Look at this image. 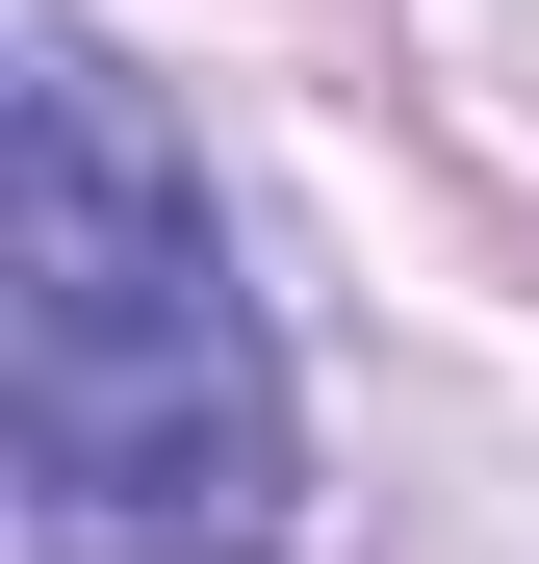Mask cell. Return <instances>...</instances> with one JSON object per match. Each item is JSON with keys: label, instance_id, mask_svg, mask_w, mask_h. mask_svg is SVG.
<instances>
[{"label": "cell", "instance_id": "1", "mask_svg": "<svg viewBox=\"0 0 539 564\" xmlns=\"http://www.w3.org/2000/svg\"><path fill=\"white\" fill-rule=\"evenodd\" d=\"M0 462L52 564H283L309 539V411L231 282L206 154L154 129L104 26H26L0 77Z\"/></svg>", "mask_w": 539, "mask_h": 564}]
</instances>
